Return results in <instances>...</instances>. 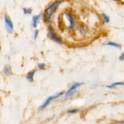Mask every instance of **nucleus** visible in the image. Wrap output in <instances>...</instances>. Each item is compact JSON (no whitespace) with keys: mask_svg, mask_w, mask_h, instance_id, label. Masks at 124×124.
Masks as SVG:
<instances>
[{"mask_svg":"<svg viewBox=\"0 0 124 124\" xmlns=\"http://www.w3.org/2000/svg\"><path fill=\"white\" fill-rule=\"evenodd\" d=\"M40 15H38L34 16L33 17L32 19V26L34 27V28H36L37 27L38 25V22L39 19H40Z\"/></svg>","mask_w":124,"mask_h":124,"instance_id":"obj_7","label":"nucleus"},{"mask_svg":"<svg viewBox=\"0 0 124 124\" xmlns=\"http://www.w3.org/2000/svg\"><path fill=\"white\" fill-rule=\"evenodd\" d=\"M63 94V92H60V93H58V94H55V95L52 96H51V97H49V98H47V99L44 102L43 104L42 105L40 106V107L39 108V110H43V109H44L45 108L47 107L48 106V105H49V104H51V103L53 101L54 99H55L56 98L60 97L61 95H62Z\"/></svg>","mask_w":124,"mask_h":124,"instance_id":"obj_2","label":"nucleus"},{"mask_svg":"<svg viewBox=\"0 0 124 124\" xmlns=\"http://www.w3.org/2000/svg\"><path fill=\"white\" fill-rule=\"evenodd\" d=\"M82 84H83L81 83H75L74 84H73L72 85L71 87V88L68 90V91L66 92V98H69L71 96H72L74 95V93H75V92H76L77 88H79V87H80Z\"/></svg>","mask_w":124,"mask_h":124,"instance_id":"obj_3","label":"nucleus"},{"mask_svg":"<svg viewBox=\"0 0 124 124\" xmlns=\"http://www.w3.org/2000/svg\"><path fill=\"white\" fill-rule=\"evenodd\" d=\"M49 35L50 37H51L52 39L54 40V41H56L57 42H59V43H62V40L57 36V35L55 33L54 31H53V30L52 28H49Z\"/></svg>","mask_w":124,"mask_h":124,"instance_id":"obj_6","label":"nucleus"},{"mask_svg":"<svg viewBox=\"0 0 124 124\" xmlns=\"http://www.w3.org/2000/svg\"><path fill=\"white\" fill-rule=\"evenodd\" d=\"M3 73L4 75H9L11 73V68L9 66H6L3 69Z\"/></svg>","mask_w":124,"mask_h":124,"instance_id":"obj_9","label":"nucleus"},{"mask_svg":"<svg viewBox=\"0 0 124 124\" xmlns=\"http://www.w3.org/2000/svg\"><path fill=\"white\" fill-rule=\"evenodd\" d=\"M79 111V110H78V109H72V110H68V112L69 113H71V114H74V113H77Z\"/></svg>","mask_w":124,"mask_h":124,"instance_id":"obj_13","label":"nucleus"},{"mask_svg":"<svg viewBox=\"0 0 124 124\" xmlns=\"http://www.w3.org/2000/svg\"><path fill=\"white\" fill-rule=\"evenodd\" d=\"M35 73V70H32V71H30L29 73L26 76V79L30 82L33 81V78H34V75Z\"/></svg>","mask_w":124,"mask_h":124,"instance_id":"obj_8","label":"nucleus"},{"mask_svg":"<svg viewBox=\"0 0 124 124\" xmlns=\"http://www.w3.org/2000/svg\"><path fill=\"white\" fill-rule=\"evenodd\" d=\"M119 59H120V60H124V53H122V54L120 56Z\"/></svg>","mask_w":124,"mask_h":124,"instance_id":"obj_17","label":"nucleus"},{"mask_svg":"<svg viewBox=\"0 0 124 124\" xmlns=\"http://www.w3.org/2000/svg\"><path fill=\"white\" fill-rule=\"evenodd\" d=\"M105 45L106 46H113V47H117V48H120V46L118 44L115 43V42H108L107 43L105 44Z\"/></svg>","mask_w":124,"mask_h":124,"instance_id":"obj_10","label":"nucleus"},{"mask_svg":"<svg viewBox=\"0 0 124 124\" xmlns=\"http://www.w3.org/2000/svg\"><path fill=\"white\" fill-rule=\"evenodd\" d=\"M62 2V1H55V2H53V4H52L46 9L44 13V17L45 19H46V20L47 21H49L50 20V18H51L52 15L53 14L54 11L55 10L56 8L58 7V6Z\"/></svg>","mask_w":124,"mask_h":124,"instance_id":"obj_1","label":"nucleus"},{"mask_svg":"<svg viewBox=\"0 0 124 124\" xmlns=\"http://www.w3.org/2000/svg\"><path fill=\"white\" fill-rule=\"evenodd\" d=\"M65 15L66 16L67 19L69 20V23H70V25H69V28L70 29H73L75 26V16L72 15L70 14V13H66Z\"/></svg>","mask_w":124,"mask_h":124,"instance_id":"obj_5","label":"nucleus"},{"mask_svg":"<svg viewBox=\"0 0 124 124\" xmlns=\"http://www.w3.org/2000/svg\"><path fill=\"white\" fill-rule=\"evenodd\" d=\"M4 20L5 24H6V29L7 30V32L9 33H12L13 30V25L12 20L9 18V16H7V15H5Z\"/></svg>","mask_w":124,"mask_h":124,"instance_id":"obj_4","label":"nucleus"},{"mask_svg":"<svg viewBox=\"0 0 124 124\" xmlns=\"http://www.w3.org/2000/svg\"><path fill=\"white\" fill-rule=\"evenodd\" d=\"M23 11L25 14H31L32 13V10L30 8H24Z\"/></svg>","mask_w":124,"mask_h":124,"instance_id":"obj_14","label":"nucleus"},{"mask_svg":"<svg viewBox=\"0 0 124 124\" xmlns=\"http://www.w3.org/2000/svg\"><path fill=\"white\" fill-rule=\"evenodd\" d=\"M38 67L39 69H44L45 68V67H46V65H45L44 64H43V63H41V64H39L38 65Z\"/></svg>","mask_w":124,"mask_h":124,"instance_id":"obj_15","label":"nucleus"},{"mask_svg":"<svg viewBox=\"0 0 124 124\" xmlns=\"http://www.w3.org/2000/svg\"><path fill=\"white\" fill-rule=\"evenodd\" d=\"M102 18H103V19H104L105 21L106 22V23H109V18L108 16L106 15H105V14H104V13H103V14L102 15Z\"/></svg>","mask_w":124,"mask_h":124,"instance_id":"obj_12","label":"nucleus"},{"mask_svg":"<svg viewBox=\"0 0 124 124\" xmlns=\"http://www.w3.org/2000/svg\"><path fill=\"white\" fill-rule=\"evenodd\" d=\"M38 33V31H35V33H34V39H36V38H37Z\"/></svg>","mask_w":124,"mask_h":124,"instance_id":"obj_16","label":"nucleus"},{"mask_svg":"<svg viewBox=\"0 0 124 124\" xmlns=\"http://www.w3.org/2000/svg\"><path fill=\"white\" fill-rule=\"evenodd\" d=\"M117 85H124V82H115V83L112 84L111 85L108 86L107 87L111 88H113V87H115V86Z\"/></svg>","mask_w":124,"mask_h":124,"instance_id":"obj_11","label":"nucleus"}]
</instances>
